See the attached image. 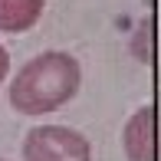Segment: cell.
<instances>
[{"mask_svg": "<svg viewBox=\"0 0 161 161\" xmlns=\"http://www.w3.org/2000/svg\"><path fill=\"white\" fill-rule=\"evenodd\" d=\"M23 161H92V145L66 125H40L23 138Z\"/></svg>", "mask_w": 161, "mask_h": 161, "instance_id": "7a4b0ae2", "label": "cell"}, {"mask_svg": "<svg viewBox=\"0 0 161 161\" xmlns=\"http://www.w3.org/2000/svg\"><path fill=\"white\" fill-rule=\"evenodd\" d=\"M82 86L79 59L63 49L33 56L10 79V105L20 115H46L63 108Z\"/></svg>", "mask_w": 161, "mask_h": 161, "instance_id": "6da1fadb", "label": "cell"}, {"mask_svg": "<svg viewBox=\"0 0 161 161\" xmlns=\"http://www.w3.org/2000/svg\"><path fill=\"white\" fill-rule=\"evenodd\" d=\"M122 148L128 161H155V108L151 105H142L125 122Z\"/></svg>", "mask_w": 161, "mask_h": 161, "instance_id": "3957f363", "label": "cell"}, {"mask_svg": "<svg viewBox=\"0 0 161 161\" xmlns=\"http://www.w3.org/2000/svg\"><path fill=\"white\" fill-rule=\"evenodd\" d=\"M46 0H0V30L3 33H26L43 17Z\"/></svg>", "mask_w": 161, "mask_h": 161, "instance_id": "277c9868", "label": "cell"}, {"mask_svg": "<svg viewBox=\"0 0 161 161\" xmlns=\"http://www.w3.org/2000/svg\"><path fill=\"white\" fill-rule=\"evenodd\" d=\"M7 72H10V53H7L3 43H0V82L7 79Z\"/></svg>", "mask_w": 161, "mask_h": 161, "instance_id": "5b68a950", "label": "cell"}, {"mask_svg": "<svg viewBox=\"0 0 161 161\" xmlns=\"http://www.w3.org/2000/svg\"><path fill=\"white\" fill-rule=\"evenodd\" d=\"M0 161H3V158H0Z\"/></svg>", "mask_w": 161, "mask_h": 161, "instance_id": "8992f818", "label": "cell"}]
</instances>
